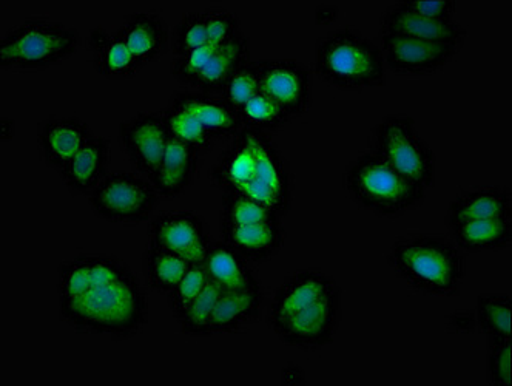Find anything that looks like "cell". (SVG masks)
Segmentation results:
<instances>
[{
  "instance_id": "obj_11",
  "label": "cell",
  "mask_w": 512,
  "mask_h": 386,
  "mask_svg": "<svg viewBox=\"0 0 512 386\" xmlns=\"http://www.w3.org/2000/svg\"><path fill=\"white\" fill-rule=\"evenodd\" d=\"M261 92L277 101L290 118L304 115L314 99V79L310 68L297 59H261Z\"/></svg>"
},
{
  "instance_id": "obj_21",
  "label": "cell",
  "mask_w": 512,
  "mask_h": 386,
  "mask_svg": "<svg viewBox=\"0 0 512 386\" xmlns=\"http://www.w3.org/2000/svg\"><path fill=\"white\" fill-rule=\"evenodd\" d=\"M85 45L91 53V64L105 78L116 81L130 79L144 67L116 31L113 33L104 27L91 28Z\"/></svg>"
},
{
  "instance_id": "obj_23",
  "label": "cell",
  "mask_w": 512,
  "mask_h": 386,
  "mask_svg": "<svg viewBox=\"0 0 512 386\" xmlns=\"http://www.w3.org/2000/svg\"><path fill=\"white\" fill-rule=\"evenodd\" d=\"M199 155L201 153L193 147L169 139L161 164L149 178L158 190L159 197L173 200L192 186L198 173Z\"/></svg>"
},
{
  "instance_id": "obj_26",
  "label": "cell",
  "mask_w": 512,
  "mask_h": 386,
  "mask_svg": "<svg viewBox=\"0 0 512 386\" xmlns=\"http://www.w3.org/2000/svg\"><path fill=\"white\" fill-rule=\"evenodd\" d=\"M255 177V153L241 130L213 164L210 181L223 192H241Z\"/></svg>"
},
{
  "instance_id": "obj_44",
  "label": "cell",
  "mask_w": 512,
  "mask_h": 386,
  "mask_svg": "<svg viewBox=\"0 0 512 386\" xmlns=\"http://www.w3.org/2000/svg\"><path fill=\"white\" fill-rule=\"evenodd\" d=\"M340 16V7L337 4H320L315 8V21L318 24H331Z\"/></svg>"
},
{
  "instance_id": "obj_33",
  "label": "cell",
  "mask_w": 512,
  "mask_h": 386,
  "mask_svg": "<svg viewBox=\"0 0 512 386\" xmlns=\"http://www.w3.org/2000/svg\"><path fill=\"white\" fill-rule=\"evenodd\" d=\"M223 289L216 283L209 280L206 288L196 297L195 302L186 309V312L179 317V329L187 337H210V320H212L213 311L216 303L223 294Z\"/></svg>"
},
{
  "instance_id": "obj_36",
  "label": "cell",
  "mask_w": 512,
  "mask_h": 386,
  "mask_svg": "<svg viewBox=\"0 0 512 386\" xmlns=\"http://www.w3.org/2000/svg\"><path fill=\"white\" fill-rule=\"evenodd\" d=\"M91 289L90 254L64 261L58 268L59 300L76 298Z\"/></svg>"
},
{
  "instance_id": "obj_9",
  "label": "cell",
  "mask_w": 512,
  "mask_h": 386,
  "mask_svg": "<svg viewBox=\"0 0 512 386\" xmlns=\"http://www.w3.org/2000/svg\"><path fill=\"white\" fill-rule=\"evenodd\" d=\"M384 64L392 73L422 78L440 72L457 56L460 47L411 38L403 34L378 33Z\"/></svg>"
},
{
  "instance_id": "obj_34",
  "label": "cell",
  "mask_w": 512,
  "mask_h": 386,
  "mask_svg": "<svg viewBox=\"0 0 512 386\" xmlns=\"http://www.w3.org/2000/svg\"><path fill=\"white\" fill-rule=\"evenodd\" d=\"M221 206H223V220H221V223L243 226V224L283 220L272 209L241 192H223Z\"/></svg>"
},
{
  "instance_id": "obj_32",
  "label": "cell",
  "mask_w": 512,
  "mask_h": 386,
  "mask_svg": "<svg viewBox=\"0 0 512 386\" xmlns=\"http://www.w3.org/2000/svg\"><path fill=\"white\" fill-rule=\"evenodd\" d=\"M240 116L244 129L256 130L267 135L277 132L292 119L277 101H273L263 92L256 93L241 107Z\"/></svg>"
},
{
  "instance_id": "obj_15",
  "label": "cell",
  "mask_w": 512,
  "mask_h": 386,
  "mask_svg": "<svg viewBox=\"0 0 512 386\" xmlns=\"http://www.w3.org/2000/svg\"><path fill=\"white\" fill-rule=\"evenodd\" d=\"M380 31L383 33L403 34L411 38L425 39V41L440 42V44L463 47L468 31L452 19H431L420 16L403 7L400 2H392L381 13Z\"/></svg>"
},
{
  "instance_id": "obj_41",
  "label": "cell",
  "mask_w": 512,
  "mask_h": 386,
  "mask_svg": "<svg viewBox=\"0 0 512 386\" xmlns=\"http://www.w3.org/2000/svg\"><path fill=\"white\" fill-rule=\"evenodd\" d=\"M218 47L213 44H206L203 47L196 48V50L189 51L186 55L173 58L172 62V75L176 81L181 82L182 85L193 87L198 76L203 72L207 62L212 58L213 53Z\"/></svg>"
},
{
  "instance_id": "obj_30",
  "label": "cell",
  "mask_w": 512,
  "mask_h": 386,
  "mask_svg": "<svg viewBox=\"0 0 512 386\" xmlns=\"http://www.w3.org/2000/svg\"><path fill=\"white\" fill-rule=\"evenodd\" d=\"M512 300L508 294H482L477 298L475 315L486 339H512Z\"/></svg>"
},
{
  "instance_id": "obj_19",
  "label": "cell",
  "mask_w": 512,
  "mask_h": 386,
  "mask_svg": "<svg viewBox=\"0 0 512 386\" xmlns=\"http://www.w3.org/2000/svg\"><path fill=\"white\" fill-rule=\"evenodd\" d=\"M286 237V229L281 221L243 226L221 223V241L240 252L250 263L272 260L284 248Z\"/></svg>"
},
{
  "instance_id": "obj_1",
  "label": "cell",
  "mask_w": 512,
  "mask_h": 386,
  "mask_svg": "<svg viewBox=\"0 0 512 386\" xmlns=\"http://www.w3.org/2000/svg\"><path fill=\"white\" fill-rule=\"evenodd\" d=\"M149 314V297L133 271L118 282L59 300V315L70 328L113 342L138 336L149 323Z\"/></svg>"
},
{
  "instance_id": "obj_2",
  "label": "cell",
  "mask_w": 512,
  "mask_h": 386,
  "mask_svg": "<svg viewBox=\"0 0 512 386\" xmlns=\"http://www.w3.org/2000/svg\"><path fill=\"white\" fill-rule=\"evenodd\" d=\"M388 263L406 285L435 297L459 294L466 275L462 251L454 241L438 234L398 238L389 251Z\"/></svg>"
},
{
  "instance_id": "obj_13",
  "label": "cell",
  "mask_w": 512,
  "mask_h": 386,
  "mask_svg": "<svg viewBox=\"0 0 512 386\" xmlns=\"http://www.w3.org/2000/svg\"><path fill=\"white\" fill-rule=\"evenodd\" d=\"M337 282L331 275L320 269H303L290 275L273 292L267 309V325L273 329L284 320L300 312L307 306L314 305L317 300L337 288Z\"/></svg>"
},
{
  "instance_id": "obj_38",
  "label": "cell",
  "mask_w": 512,
  "mask_h": 386,
  "mask_svg": "<svg viewBox=\"0 0 512 386\" xmlns=\"http://www.w3.org/2000/svg\"><path fill=\"white\" fill-rule=\"evenodd\" d=\"M258 92H261L260 68L258 61H250L233 73L219 96H223L235 109L240 110Z\"/></svg>"
},
{
  "instance_id": "obj_6",
  "label": "cell",
  "mask_w": 512,
  "mask_h": 386,
  "mask_svg": "<svg viewBox=\"0 0 512 386\" xmlns=\"http://www.w3.org/2000/svg\"><path fill=\"white\" fill-rule=\"evenodd\" d=\"M369 150L418 186L426 190L434 186L435 153L418 132L412 116H384L372 130Z\"/></svg>"
},
{
  "instance_id": "obj_3",
  "label": "cell",
  "mask_w": 512,
  "mask_h": 386,
  "mask_svg": "<svg viewBox=\"0 0 512 386\" xmlns=\"http://www.w3.org/2000/svg\"><path fill=\"white\" fill-rule=\"evenodd\" d=\"M314 72L327 84L347 92L383 87L386 82L380 45L354 27L327 31L315 42Z\"/></svg>"
},
{
  "instance_id": "obj_35",
  "label": "cell",
  "mask_w": 512,
  "mask_h": 386,
  "mask_svg": "<svg viewBox=\"0 0 512 386\" xmlns=\"http://www.w3.org/2000/svg\"><path fill=\"white\" fill-rule=\"evenodd\" d=\"M209 44L206 16L203 11H192L182 16L170 33V50L173 58Z\"/></svg>"
},
{
  "instance_id": "obj_18",
  "label": "cell",
  "mask_w": 512,
  "mask_h": 386,
  "mask_svg": "<svg viewBox=\"0 0 512 386\" xmlns=\"http://www.w3.org/2000/svg\"><path fill=\"white\" fill-rule=\"evenodd\" d=\"M116 33L142 65L161 59L170 50L169 25L156 10L127 14Z\"/></svg>"
},
{
  "instance_id": "obj_4",
  "label": "cell",
  "mask_w": 512,
  "mask_h": 386,
  "mask_svg": "<svg viewBox=\"0 0 512 386\" xmlns=\"http://www.w3.org/2000/svg\"><path fill=\"white\" fill-rule=\"evenodd\" d=\"M344 186L349 197L378 217H400L422 206L428 190L403 177L368 150L347 166Z\"/></svg>"
},
{
  "instance_id": "obj_37",
  "label": "cell",
  "mask_w": 512,
  "mask_h": 386,
  "mask_svg": "<svg viewBox=\"0 0 512 386\" xmlns=\"http://www.w3.org/2000/svg\"><path fill=\"white\" fill-rule=\"evenodd\" d=\"M209 275L204 269L203 263L192 265L181 282L167 294V303H169L170 311H172L175 320H178L186 309L195 302L201 292L209 283Z\"/></svg>"
},
{
  "instance_id": "obj_31",
  "label": "cell",
  "mask_w": 512,
  "mask_h": 386,
  "mask_svg": "<svg viewBox=\"0 0 512 386\" xmlns=\"http://www.w3.org/2000/svg\"><path fill=\"white\" fill-rule=\"evenodd\" d=\"M161 113L170 138L193 147L199 153L212 150L215 138L192 113L169 104L166 105V109L161 110Z\"/></svg>"
},
{
  "instance_id": "obj_10",
  "label": "cell",
  "mask_w": 512,
  "mask_h": 386,
  "mask_svg": "<svg viewBox=\"0 0 512 386\" xmlns=\"http://www.w3.org/2000/svg\"><path fill=\"white\" fill-rule=\"evenodd\" d=\"M149 243L186 258L192 265L203 263L212 246L209 224L192 210H166L149 221Z\"/></svg>"
},
{
  "instance_id": "obj_27",
  "label": "cell",
  "mask_w": 512,
  "mask_h": 386,
  "mask_svg": "<svg viewBox=\"0 0 512 386\" xmlns=\"http://www.w3.org/2000/svg\"><path fill=\"white\" fill-rule=\"evenodd\" d=\"M250 56H252L250 39L244 33L238 34L232 41L216 48L192 89L210 93V95H219L223 92L226 82L232 78L233 73L240 70L247 62L252 61Z\"/></svg>"
},
{
  "instance_id": "obj_24",
  "label": "cell",
  "mask_w": 512,
  "mask_h": 386,
  "mask_svg": "<svg viewBox=\"0 0 512 386\" xmlns=\"http://www.w3.org/2000/svg\"><path fill=\"white\" fill-rule=\"evenodd\" d=\"M203 266L210 280L224 292L263 288L260 278L250 266V261L224 241L212 243L204 258Z\"/></svg>"
},
{
  "instance_id": "obj_40",
  "label": "cell",
  "mask_w": 512,
  "mask_h": 386,
  "mask_svg": "<svg viewBox=\"0 0 512 386\" xmlns=\"http://www.w3.org/2000/svg\"><path fill=\"white\" fill-rule=\"evenodd\" d=\"M203 13L206 16L207 38L215 47L224 45L236 38L238 34L243 33L240 17L233 11L213 5V7H207Z\"/></svg>"
},
{
  "instance_id": "obj_16",
  "label": "cell",
  "mask_w": 512,
  "mask_h": 386,
  "mask_svg": "<svg viewBox=\"0 0 512 386\" xmlns=\"http://www.w3.org/2000/svg\"><path fill=\"white\" fill-rule=\"evenodd\" d=\"M243 133L256 158V177L252 183L266 187L287 209H292L295 178L286 156L275 146L267 133L244 127Z\"/></svg>"
},
{
  "instance_id": "obj_22",
  "label": "cell",
  "mask_w": 512,
  "mask_h": 386,
  "mask_svg": "<svg viewBox=\"0 0 512 386\" xmlns=\"http://www.w3.org/2000/svg\"><path fill=\"white\" fill-rule=\"evenodd\" d=\"M511 217L512 201L508 187H474L451 201L446 212V226L452 229L465 221Z\"/></svg>"
},
{
  "instance_id": "obj_42",
  "label": "cell",
  "mask_w": 512,
  "mask_h": 386,
  "mask_svg": "<svg viewBox=\"0 0 512 386\" xmlns=\"http://www.w3.org/2000/svg\"><path fill=\"white\" fill-rule=\"evenodd\" d=\"M403 7L431 19H452L457 10L455 0H398Z\"/></svg>"
},
{
  "instance_id": "obj_12",
  "label": "cell",
  "mask_w": 512,
  "mask_h": 386,
  "mask_svg": "<svg viewBox=\"0 0 512 386\" xmlns=\"http://www.w3.org/2000/svg\"><path fill=\"white\" fill-rule=\"evenodd\" d=\"M118 139L138 173L152 177L169 144V132L161 112H139L119 124Z\"/></svg>"
},
{
  "instance_id": "obj_17",
  "label": "cell",
  "mask_w": 512,
  "mask_h": 386,
  "mask_svg": "<svg viewBox=\"0 0 512 386\" xmlns=\"http://www.w3.org/2000/svg\"><path fill=\"white\" fill-rule=\"evenodd\" d=\"M169 105L192 113L215 139L233 138L243 130L240 110L223 96L193 89L178 90L170 96Z\"/></svg>"
},
{
  "instance_id": "obj_45",
  "label": "cell",
  "mask_w": 512,
  "mask_h": 386,
  "mask_svg": "<svg viewBox=\"0 0 512 386\" xmlns=\"http://www.w3.org/2000/svg\"><path fill=\"white\" fill-rule=\"evenodd\" d=\"M281 382L284 385H303L306 383V373L298 365H287L281 370Z\"/></svg>"
},
{
  "instance_id": "obj_29",
  "label": "cell",
  "mask_w": 512,
  "mask_h": 386,
  "mask_svg": "<svg viewBox=\"0 0 512 386\" xmlns=\"http://www.w3.org/2000/svg\"><path fill=\"white\" fill-rule=\"evenodd\" d=\"M192 268V263L178 254L159 248L156 244L149 243L142 257V272L145 282L152 291L167 295L184 275Z\"/></svg>"
},
{
  "instance_id": "obj_8",
  "label": "cell",
  "mask_w": 512,
  "mask_h": 386,
  "mask_svg": "<svg viewBox=\"0 0 512 386\" xmlns=\"http://www.w3.org/2000/svg\"><path fill=\"white\" fill-rule=\"evenodd\" d=\"M341 311L343 297L340 286H337L314 305L307 306L284 320L280 326L273 329V332L286 345L294 346L306 353H314L334 342L340 326Z\"/></svg>"
},
{
  "instance_id": "obj_43",
  "label": "cell",
  "mask_w": 512,
  "mask_h": 386,
  "mask_svg": "<svg viewBox=\"0 0 512 386\" xmlns=\"http://www.w3.org/2000/svg\"><path fill=\"white\" fill-rule=\"evenodd\" d=\"M445 325L451 334H460V336H468L479 328L477 315L471 309H459V311L451 312L446 317Z\"/></svg>"
},
{
  "instance_id": "obj_7",
  "label": "cell",
  "mask_w": 512,
  "mask_h": 386,
  "mask_svg": "<svg viewBox=\"0 0 512 386\" xmlns=\"http://www.w3.org/2000/svg\"><path fill=\"white\" fill-rule=\"evenodd\" d=\"M87 198L96 217L119 224L149 223L161 200L149 178L127 170L108 172Z\"/></svg>"
},
{
  "instance_id": "obj_28",
  "label": "cell",
  "mask_w": 512,
  "mask_h": 386,
  "mask_svg": "<svg viewBox=\"0 0 512 386\" xmlns=\"http://www.w3.org/2000/svg\"><path fill=\"white\" fill-rule=\"evenodd\" d=\"M452 241L460 251H502L512 240L511 218L465 221L449 229Z\"/></svg>"
},
{
  "instance_id": "obj_46",
  "label": "cell",
  "mask_w": 512,
  "mask_h": 386,
  "mask_svg": "<svg viewBox=\"0 0 512 386\" xmlns=\"http://www.w3.org/2000/svg\"><path fill=\"white\" fill-rule=\"evenodd\" d=\"M16 129V121L8 118V116H4V118H2V141H4V143L11 141L14 135H16Z\"/></svg>"
},
{
  "instance_id": "obj_14",
  "label": "cell",
  "mask_w": 512,
  "mask_h": 386,
  "mask_svg": "<svg viewBox=\"0 0 512 386\" xmlns=\"http://www.w3.org/2000/svg\"><path fill=\"white\" fill-rule=\"evenodd\" d=\"M93 135L88 122L78 116H48L39 122L36 132L39 156L59 173Z\"/></svg>"
},
{
  "instance_id": "obj_20",
  "label": "cell",
  "mask_w": 512,
  "mask_h": 386,
  "mask_svg": "<svg viewBox=\"0 0 512 386\" xmlns=\"http://www.w3.org/2000/svg\"><path fill=\"white\" fill-rule=\"evenodd\" d=\"M110 161L112 141L105 136L93 135L76 153L75 158L59 172V177L68 192L88 197V193L107 177Z\"/></svg>"
},
{
  "instance_id": "obj_39",
  "label": "cell",
  "mask_w": 512,
  "mask_h": 386,
  "mask_svg": "<svg viewBox=\"0 0 512 386\" xmlns=\"http://www.w3.org/2000/svg\"><path fill=\"white\" fill-rule=\"evenodd\" d=\"M486 382L492 386H512V339L488 340Z\"/></svg>"
},
{
  "instance_id": "obj_25",
  "label": "cell",
  "mask_w": 512,
  "mask_h": 386,
  "mask_svg": "<svg viewBox=\"0 0 512 386\" xmlns=\"http://www.w3.org/2000/svg\"><path fill=\"white\" fill-rule=\"evenodd\" d=\"M263 288L252 291L223 292L216 303L210 320V332L232 334L253 325L261 319L264 311Z\"/></svg>"
},
{
  "instance_id": "obj_5",
  "label": "cell",
  "mask_w": 512,
  "mask_h": 386,
  "mask_svg": "<svg viewBox=\"0 0 512 386\" xmlns=\"http://www.w3.org/2000/svg\"><path fill=\"white\" fill-rule=\"evenodd\" d=\"M81 44V33L73 25L27 17L0 39V65L4 70H41L75 55Z\"/></svg>"
}]
</instances>
